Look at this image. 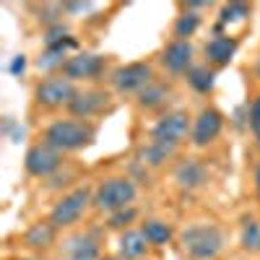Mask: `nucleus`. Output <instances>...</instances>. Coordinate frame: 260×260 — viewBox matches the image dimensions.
<instances>
[{
  "instance_id": "obj_10",
  "label": "nucleus",
  "mask_w": 260,
  "mask_h": 260,
  "mask_svg": "<svg viewBox=\"0 0 260 260\" xmlns=\"http://www.w3.org/2000/svg\"><path fill=\"white\" fill-rule=\"evenodd\" d=\"M112 102V94L107 89H99V86H86V89H78V94L73 96V102L68 104V112L76 120H86L91 122L94 117H99Z\"/></svg>"
},
{
  "instance_id": "obj_3",
  "label": "nucleus",
  "mask_w": 260,
  "mask_h": 260,
  "mask_svg": "<svg viewBox=\"0 0 260 260\" xmlns=\"http://www.w3.org/2000/svg\"><path fill=\"white\" fill-rule=\"evenodd\" d=\"M136 198H138V182L130 175H110L94 185V211L107 216L130 208Z\"/></svg>"
},
{
  "instance_id": "obj_11",
  "label": "nucleus",
  "mask_w": 260,
  "mask_h": 260,
  "mask_svg": "<svg viewBox=\"0 0 260 260\" xmlns=\"http://www.w3.org/2000/svg\"><path fill=\"white\" fill-rule=\"evenodd\" d=\"M102 240L94 232H73L57 242V260H99Z\"/></svg>"
},
{
  "instance_id": "obj_5",
  "label": "nucleus",
  "mask_w": 260,
  "mask_h": 260,
  "mask_svg": "<svg viewBox=\"0 0 260 260\" xmlns=\"http://www.w3.org/2000/svg\"><path fill=\"white\" fill-rule=\"evenodd\" d=\"M78 94V86L65 78V76H45L42 81L34 83V107L45 112H57V110H68V104L73 102V96Z\"/></svg>"
},
{
  "instance_id": "obj_34",
  "label": "nucleus",
  "mask_w": 260,
  "mask_h": 260,
  "mask_svg": "<svg viewBox=\"0 0 260 260\" xmlns=\"http://www.w3.org/2000/svg\"><path fill=\"white\" fill-rule=\"evenodd\" d=\"M252 73H255V78L260 81V55L255 57V65H252Z\"/></svg>"
},
{
  "instance_id": "obj_4",
  "label": "nucleus",
  "mask_w": 260,
  "mask_h": 260,
  "mask_svg": "<svg viewBox=\"0 0 260 260\" xmlns=\"http://www.w3.org/2000/svg\"><path fill=\"white\" fill-rule=\"evenodd\" d=\"M89 208H94V187L91 185H76L73 190L62 192L60 198L52 203L47 219L57 229H71V226H76L83 219Z\"/></svg>"
},
{
  "instance_id": "obj_7",
  "label": "nucleus",
  "mask_w": 260,
  "mask_h": 260,
  "mask_svg": "<svg viewBox=\"0 0 260 260\" xmlns=\"http://www.w3.org/2000/svg\"><path fill=\"white\" fill-rule=\"evenodd\" d=\"M65 164V154H60L57 148H52L50 143L45 141H37L26 148L24 154V169L26 175L34 177V180H50L55 172H60Z\"/></svg>"
},
{
  "instance_id": "obj_27",
  "label": "nucleus",
  "mask_w": 260,
  "mask_h": 260,
  "mask_svg": "<svg viewBox=\"0 0 260 260\" xmlns=\"http://www.w3.org/2000/svg\"><path fill=\"white\" fill-rule=\"evenodd\" d=\"M73 182H78V172H76L73 167L65 164L60 172H55L50 180H45V187L52 190V192H57V190H65V192H68V187H71ZM71 190H73V187H71Z\"/></svg>"
},
{
  "instance_id": "obj_25",
  "label": "nucleus",
  "mask_w": 260,
  "mask_h": 260,
  "mask_svg": "<svg viewBox=\"0 0 260 260\" xmlns=\"http://www.w3.org/2000/svg\"><path fill=\"white\" fill-rule=\"evenodd\" d=\"M252 8L247 3H240V0H234V3H224L221 11H219V26L226 29L232 24H245V21L250 18Z\"/></svg>"
},
{
  "instance_id": "obj_14",
  "label": "nucleus",
  "mask_w": 260,
  "mask_h": 260,
  "mask_svg": "<svg viewBox=\"0 0 260 260\" xmlns=\"http://www.w3.org/2000/svg\"><path fill=\"white\" fill-rule=\"evenodd\" d=\"M78 50V39L71 34V37H65L62 42H57V45H47L45 50L39 52V57L34 60V68L39 73H45V76H60L62 68H65V62H68Z\"/></svg>"
},
{
  "instance_id": "obj_13",
  "label": "nucleus",
  "mask_w": 260,
  "mask_h": 260,
  "mask_svg": "<svg viewBox=\"0 0 260 260\" xmlns=\"http://www.w3.org/2000/svg\"><path fill=\"white\" fill-rule=\"evenodd\" d=\"M224 112L216 107H203V110L192 117V133H190V143L195 148H206L211 143L219 141L221 130H224Z\"/></svg>"
},
{
  "instance_id": "obj_20",
  "label": "nucleus",
  "mask_w": 260,
  "mask_h": 260,
  "mask_svg": "<svg viewBox=\"0 0 260 260\" xmlns=\"http://www.w3.org/2000/svg\"><path fill=\"white\" fill-rule=\"evenodd\" d=\"M172 99V86L167 81H154L151 86H146V89L136 96V104H138V110L143 112H161L167 102Z\"/></svg>"
},
{
  "instance_id": "obj_35",
  "label": "nucleus",
  "mask_w": 260,
  "mask_h": 260,
  "mask_svg": "<svg viewBox=\"0 0 260 260\" xmlns=\"http://www.w3.org/2000/svg\"><path fill=\"white\" fill-rule=\"evenodd\" d=\"M99 260H122V257H120V255H102Z\"/></svg>"
},
{
  "instance_id": "obj_16",
  "label": "nucleus",
  "mask_w": 260,
  "mask_h": 260,
  "mask_svg": "<svg viewBox=\"0 0 260 260\" xmlns=\"http://www.w3.org/2000/svg\"><path fill=\"white\" fill-rule=\"evenodd\" d=\"M237 50H240V39L232 37L229 31L226 34H213L206 45H203V57H206V65L211 68H226V65L234 60Z\"/></svg>"
},
{
  "instance_id": "obj_8",
  "label": "nucleus",
  "mask_w": 260,
  "mask_h": 260,
  "mask_svg": "<svg viewBox=\"0 0 260 260\" xmlns=\"http://www.w3.org/2000/svg\"><path fill=\"white\" fill-rule=\"evenodd\" d=\"M192 133V117L187 110H167L159 115V120L151 125V138L172 143V146H182L185 141H190Z\"/></svg>"
},
{
  "instance_id": "obj_31",
  "label": "nucleus",
  "mask_w": 260,
  "mask_h": 260,
  "mask_svg": "<svg viewBox=\"0 0 260 260\" xmlns=\"http://www.w3.org/2000/svg\"><path fill=\"white\" fill-rule=\"evenodd\" d=\"M94 3H62V11L65 13H86V11H91Z\"/></svg>"
},
{
  "instance_id": "obj_29",
  "label": "nucleus",
  "mask_w": 260,
  "mask_h": 260,
  "mask_svg": "<svg viewBox=\"0 0 260 260\" xmlns=\"http://www.w3.org/2000/svg\"><path fill=\"white\" fill-rule=\"evenodd\" d=\"M65 37H71V31H68V26L62 24H55V26H50V29H45V34H42V39H45V47L47 45H57V42H62Z\"/></svg>"
},
{
  "instance_id": "obj_23",
  "label": "nucleus",
  "mask_w": 260,
  "mask_h": 260,
  "mask_svg": "<svg viewBox=\"0 0 260 260\" xmlns=\"http://www.w3.org/2000/svg\"><path fill=\"white\" fill-rule=\"evenodd\" d=\"M240 247L250 255L260 252V219H255V216L240 219Z\"/></svg>"
},
{
  "instance_id": "obj_22",
  "label": "nucleus",
  "mask_w": 260,
  "mask_h": 260,
  "mask_svg": "<svg viewBox=\"0 0 260 260\" xmlns=\"http://www.w3.org/2000/svg\"><path fill=\"white\" fill-rule=\"evenodd\" d=\"M185 81L187 86L195 91V94H211L213 86H216V71L211 65H192V68L185 73Z\"/></svg>"
},
{
  "instance_id": "obj_19",
  "label": "nucleus",
  "mask_w": 260,
  "mask_h": 260,
  "mask_svg": "<svg viewBox=\"0 0 260 260\" xmlns=\"http://www.w3.org/2000/svg\"><path fill=\"white\" fill-rule=\"evenodd\" d=\"M148 250H151V245L146 240V234L141 232V226L120 232V237H117V255L122 260H146Z\"/></svg>"
},
{
  "instance_id": "obj_28",
  "label": "nucleus",
  "mask_w": 260,
  "mask_h": 260,
  "mask_svg": "<svg viewBox=\"0 0 260 260\" xmlns=\"http://www.w3.org/2000/svg\"><path fill=\"white\" fill-rule=\"evenodd\" d=\"M247 127L252 130V136H260V94H255L247 104Z\"/></svg>"
},
{
  "instance_id": "obj_26",
  "label": "nucleus",
  "mask_w": 260,
  "mask_h": 260,
  "mask_svg": "<svg viewBox=\"0 0 260 260\" xmlns=\"http://www.w3.org/2000/svg\"><path fill=\"white\" fill-rule=\"evenodd\" d=\"M138 208L136 206H130V208H122V211H115L107 216V221L104 226L107 229H117V232H125V229H133V224L138 221Z\"/></svg>"
},
{
  "instance_id": "obj_1",
  "label": "nucleus",
  "mask_w": 260,
  "mask_h": 260,
  "mask_svg": "<svg viewBox=\"0 0 260 260\" xmlns=\"http://www.w3.org/2000/svg\"><path fill=\"white\" fill-rule=\"evenodd\" d=\"M42 141L50 143L52 148H57L60 154H76L94 146L96 141V125L86 122V120H76V117H57L50 120L42 127Z\"/></svg>"
},
{
  "instance_id": "obj_18",
  "label": "nucleus",
  "mask_w": 260,
  "mask_h": 260,
  "mask_svg": "<svg viewBox=\"0 0 260 260\" xmlns=\"http://www.w3.org/2000/svg\"><path fill=\"white\" fill-rule=\"evenodd\" d=\"M57 232H60V229H57L50 219H39V221H34V224L24 232L21 242H24L26 250L47 252V250H52V247L57 245Z\"/></svg>"
},
{
  "instance_id": "obj_37",
  "label": "nucleus",
  "mask_w": 260,
  "mask_h": 260,
  "mask_svg": "<svg viewBox=\"0 0 260 260\" xmlns=\"http://www.w3.org/2000/svg\"><path fill=\"white\" fill-rule=\"evenodd\" d=\"M146 260H148V257H146Z\"/></svg>"
},
{
  "instance_id": "obj_24",
  "label": "nucleus",
  "mask_w": 260,
  "mask_h": 260,
  "mask_svg": "<svg viewBox=\"0 0 260 260\" xmlns=\"http://www.w3.org/2000/svg\"><path fill=\"white\" fill-rule=\"evenodd\" d=\"M201 24H203L201 13L182 11V13L175 18V24H172V37H175V39H182V42H190V37H195V31L201 29Z\"/></svg>"
},
{
  "instance_id": "obj_33",
  "label": "nucleus",
  "mask_w": 260,
  "mask_h": 260,
  "mask_svg": "<svg viewBox=\"0 0 260 260\" xmlns=\"http://www.w3.org/2000/svg\"><path fill=\"white\" fill-rule=\"evenodd\" d=\"M252 185H255V190L260 192V159H257V164H255V175H252Z\"/></svg>"
},
{
  "instance_id": "obj_32",
  "label": "nucleus",
  "mask_w": 260,
  "mask_h": 260,
  "mask_svg": "<svg viewBox=\"0 0 260 260\" xmlns=\"http://www.w3.org/2000/svg\"><path fill=\"white\" fill-rule=\"evenodd\" d=\"M180 8H182V11H192V13H198V11H206V8H211V3H182Z\"/></svg>"
},
{
  "instance_id": "obj_30",
  "label": "nucleus",
  "mask_w": 260,
  "mask_h": 260,
  "mask_svg": "<svg viewBox=\"0 0 260 260\" xmlns=\"http://www.w3.org/2000/svg\"><path fill=\"white\" fill-rule=\"evenodd\" d=\"M8 71H11V76H16V78L24 76V71H26V55H16V57L11 60V68H8Z\"/></svg>"
},
{
  "instance_id": "obj_12",
  "label": "nucleus",
  "mask_w": 260,
  "mask_h": 260,
  "mask_svg": "<svg viewBox=\"0 0 260 260\" xmlns=\"http://www.w3.org/2000/svg\"><path fill=\"white\" fill-rule=\"evenodd\" d=\"M172 180L185 192H195L211 182V169L198 156H180L172 167Z\"/></svg>"
},
{
  "instance_id": "obj_9",
  "label": "nucleus",
  "mask_w": 260,
  "mask_h": 260,
  "mask_svg": "<svg viewBox=\"0 0 260 260\" xmlns=\"http://www.w3.org/2000/svg\"><path fill=\"white\" fill-rule=\"evenodd\" d=\"M107 65H110V57L107 55H99V52H76L68 62H65V68L60 76L71 78L76 86L78 83H94L99 81L104 73H107Z\"/></svg>"
},
{
  "instance_id": "obj_17",
  "label": "nucleus",
  "mask_w": 260,
  "mask_h": 260,
  "mask_svg": "<svg viewBox=\"0 0 260 260\" xmlns=\"http://www.w3.org/2000/svg\"><path fill=\"white\" fill-rule=\"evenodd\" d=\"M177 146L172 143H164V141H156V138H148L143 141L138 148H136V161L146 169H161L167 167L172 159H177Z\"/></svg>"
},
{
  "instance_id": "obj_21",
  "label": "nucleus",
  "mask_w": 260,
  "mask_h": 260,
  "mask_svg": "<svg viewBox=\"0 0 260 260\" xmlns=\"http://www.w3.org/2000/svg\"><path fill=\"white\" fill-rule=\"evenodd\" d=\"M141 232L146 234L151 247H164V245H169L172 240H175V234H177L175 226H172L169 221H164V219H146L141 224Z\"/></svg>"
},
{
  "instance_id": "obj_6",
  "label": "nucleus",
  "mask_w": 260,
  "mask_h": 260,
  "mask_svg": "<svg viewBox=\"0 0 260 260\" xmlns=\"http://www.w3.org/2000/svg\"><path fill=\"white\" fill-rule=\"evenodd\" d=\"M154 81H156V71L148 60L125 62V65H117L115 71H110V89L122 96H127V94L138 96Z\"/></svg>"
},
{
  "instance_id": "obj_2",
  "label": "nucleus",
  "mask_w": 260,
  "mask_h": 260,
  "mask_svg": "<svg viewBox=\"0 0 260 260\" xmlns=\"http://www.w3.org/2000/svg\"><path fill=\"white\" fill-rule=\"evenodd\" d=\"M224 242V229L213 221L190 224L180 232V250L187 260H219Z\"/></svg>"
},
{
  "instance_id": "obj_36",
  "label": "nucleus",
  "mask_w": 260,
  "mask_h": 260,
  "mask_svg": "<svg viewBox=\"0 0 260 260\" xmlns=\"http://www.w3.org/2000/svg\"><path fill=\"white\" fill-rule=\"evenodd\" d=\"M255 143H257V148H260V136H257V141H255Z\"/></svg>"
},
{
  "instance_id": "obj_15",
  "label": "nucleus",
  "mask_w": 260,
  "mask_h": 260,
  "mask_svg": "<svg viewBox=\"0 0 260 260\" xmlns=\"http://www.w3.org/2000/svg\"><path fill=\"white\" fill-rule=\"evenodd\" d=\"M195 60V47H192V42H182V39H172L164 45L161 55H159V62H161V68L169 73V76H182L192 68V62Z\"/></svg>"
}]
</instances>
